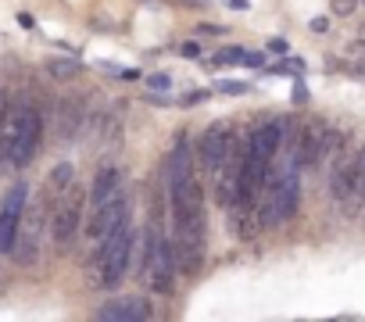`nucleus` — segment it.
Instances as JSON below:
<instances>
[{
  "label": "nucleus",
  "instance_id": "nucleus-4",
  "mask_svg": "<svg viewBox=\"0 0 365 322\" xmlns=\"http://www.w3.org/2000/svg\"><path fill=\"white\" fill-rule=\"evenodd\" d=\"M133 240H136V233H133V222L125 219L122 226H115L97 247V269H101V283L104 286H118L122 283V276H125V269H129V258H133Z\"/></svg>",
  "mask_w": 365,
  "mask_h": 322
},
{
  "label": "nucleus",
  "instance_id": "nucleus-6",
  "mask_svg": "<svg viewBox=\"0 0 365 322\" xmlns=\"http://www.w3.org/2000/svg\"><path fill=\"white\" fill-rule=\"evenodd\" d=\"M83 204H86V194H83V187L72 180V183L61 190V201L54 204L51 237H54L58 247H68V244H72V237H76V229H79V222H83Z\"/></svg>",
  "mask_w": 365,
  "mask_h": 322
},
{
  "label": "nucleus",
  "instance_id": "nucleus-8",
  "mask_svg": "<svg viewBox=\"0 0 365 322\" xmlns=\"http://www.w3.org/2000/svg\"><path fill=\"white\" fill-rule=\"evenodd\" d=\"M26 201H29V190L26 183H15L0 204V254H8L11 244H15V233H19V222H22V212H26Z\"/></svg>",
  "mask_w": 365,
  "mask_h": 322
},
{
  "label": "nucleus",
  "instance_id": "nucleus-20",
  "mask_svg": "<svg viewBox=\"0 0 365 322\" xmlns=\"http://www.w3.org/2000/svg\"><path fill=\"white\" fill-rule=\"evenodd\" d=\"M269 51H272V54H287L290 47H287V40H279V36H276V40H269Z\"/></svg>",
  "mask_w": 365,
  "mask_h": 322
},
{
  "label": "nucleus",
  "instance_id": "nucleus-22",
  "mask_svg": "<svg viewBox=\"0 0 365 322\" xmlns=\"http://www.w3.org/2000/svg\"><path fill=\"white\" fill-rule=\"evenodd\" d=\"M19 26H22V29H33V26H36V19H33L29 11H22V15H19Z\"/></svg>",
  "mask_w": 365,
  "mask_h": 322
},
{
  "label": "nucleus",
  "instance_id": "nucleus-13",
  "mask_svg": "<svg viewBox=\"0 0 365 322\" xmlns=\"http://www.w3.org/2000/svg\"><path fill=\"white\" fill-rule=\"evenodd\" d=\"M47 68H51L54 79H72V76L79 72V65H72V61H51Z\"/></svg>",
  "mask_w": 365,
  "mask_h": 322
},
{
  "label": "nucleus",
  "instance_id": "nucleus-11",
  "mask_svg": "<svg viewBox=\"0 0 365 322\" xmlns=\"http://www.w3.org/2000/svg\"><path fill=\"white\" fill-rule=\"evenodd\" d=\"M118 197H122V176H118L115 165H104V169L97 172V180H93V212L108 208V204L118 201Z\"/></svg>",
  "mask_w": 365,
  "mask_h": 322
},
{
  "label": "nucleus",
  "instance_id": "nucleus-5",
  "mask_svg": "<svg viewBox=\"0 0 365 322\" xmlns=\"http://www.w3.org/2000/svg\"><path fill=\"white\" fill-rule=\"evenodd\" d=\"M143 265H147V283H150V290H154V294H168V290H172V276H175V254H172V240L161 233L158 222H150V229H147Z\"/></svg>",
  "mask_w": 365,
  "mask_h": 322
},
{
  "label": "nucleus",
  "instance_id": "nucleus-21",
  "mask_svg": "<svg viewBox=\"0 0 365 322\" xmlns=\"http://www.w3.org/2000/svg\"><path fill=\"white\" fill-rule=\"evenodd\" d=\"M97 68L108 72V76H122V65H111V61H97Z\"/></svg>",
  "mask_w": 365,
  "mask_h": 322
},
{
  "label": "nucleus",
  "instance_id": "nucleus-23",
  "mask_svg": "<svg viewBox=\"0 0 365 322\" xmlns=\"http://www.w3.org/2000/svg\"><path fill=\"white\" fill-rule=\"evenodd\" d=\"M304 97H308V93H304V86L297 83V86H294V100H297V104H304Z\"/></svg>",
  "mask_w": 365,
  "mask_h": 322
},
{
  "label": "nucleus",
  "instance_id": "nucleus-14",
  "mask_svg": "<svg viewBox=\"0 0 365 322\" xmlns=\"http://www.w3.org/2000/svg\"><path fill=\"white\" fill-rule=\"evenodd\" d=\"M301 72H304L301 61H279V65L269 68V76H301Z\"/></svg>",
  "mask_w": 365,
  "mask_h": 322
},
{
  "label": "nucleus",
  "instance_id": "nucleus-7",
  "mask_svg": "<svg viewBox=\"0 0 365 322\" xmlns=\"http://www.w3.org/2000/svg\"><path fill=\"white\" fill-rule=\"evenodd\" d=\"M40 229H43V201H36V204L26 201V212H22L15 244H11V251H8L19 265H36V254H40Z\"/></svg>",
  "mask_w": 365,
  "mask_h": 322
},
{
  "label": "nucleus",
  "instance_id": "nucleus-18",
  "mask_svg": "<svg viewBox=\"0 0 365 322\" xmlns=\"http://www.w3.org/2000/svg\"><path fill=\"white\" fill-rule=\"evenodd\" d=\"M205 100H208V90H190L179 104H182V108H194V104H205Z\"/></svg>",
  "mask_w": 365,
  "mask_h": 322
},
{
  "label": "nucleus",
  "instance_id": "nucleus-24",
  "mask_svg": "<svg viewBox=\"0 0 365 322\" xmlns=\"http://www.w3.org/2000/svg\"><path fill=\"white\" fill-rule=\"evenodd\" d=\"M226 4H230V8H237V11H244V8H247V0H226Z\"/></svg>",
  "mask_w": 365,
  "mask_h": 322
},
{
  "label": "nucleus",
  "instance_id": "nucleus-10",
  "mask_svg": "<svg viewBox=\"0 0 365 322\" xmlns=\"http://www.w3.org/2000/svg\"><path fill=\"white\" fill-rule=\"evenodd\" d=\"M101 322H140V318H150V304L140 301V297H118L111 304H104L97 311Z\"/></svg>",
  "mask_w": 365,
  "mask_h": 322
},
{
  "label": "nucleus",
  "instance_id": "nucleus-12",
  "mask_svg": "<svg viewBox=\"0 0 365 322\" xmlns=\"http://www.w3.org/2000/svg\"><path fill=\"white\" fill-rule=\"evenodd\" d=\"M72 180H76V169L68 165V161H61V165H54L51 176H47V190H51V194H61Z\"/></svg>",
  "mask_w": 365,
  "mask_h": 322
},
{
  "label": "nucleus",
  "instance_id": "nucleus-16",
  "mask_svg": "<svg viewBox=\"0 0 365 322\" xmlns=\"http://www.w3.org/2000/svg\"><path fill=\"white\" fill-rule=\"evenodd\" d=\"M237 61H244V51H237V47H226L215 54V65H237Z\"/></svg>",
  "mask_w": 365,
  "mask_h": 322
},
{
  "label": "nucleus",
  "instance_id": "nucleus-19",
  "mask_svg": "<svg viewBox=\"0 0 365 322\" xmlns=\"http://www.w3.org/2000/svg\"><path fill=\"white\" fill-rule=\"evenodd\" d=\"M179 54H182V58H201V43H194V40H187V43H182V47H179Z\"/></svg>",
  "mask_w": 365,
  "mask_h": 322
},
{
  "label": "nucleus",
  "instance_id": "nucleus-2",
  "mask_svg": "<svg viewBox=\"0 0 365 322\" xmlns=\"http://www.w3.org/2000/svg\"><path fill=\"white\" fill-rule=\"evenodd\" d=\"M262 226H279L287 222L294 212H297V201H301V183H297V161L287 157V165L279 172H272L269 165V176H265V187H262Z\"/></svg>",
  "mask_w": 365,
  "mask_h": 322
},
{
  "label": "nucleus",
  "instance_id": "nucleus-25",
  "mask_svg": "<svg viewBox=\"0 0 365 322\" xmlns=\"http://www.w3.org/2000/svg\"><path fill=\"white\" fill-rule=\"evenodd\" d=\"M0 118H4V90H0Z\"/></svg>",
  "mask_w": 365,
  "mask_h": 322
},
{
  "label": "nucleus",
  "instance_id": "nucleus-3",
  "mask_svg": "<svg viewBox=\"0 0 365 322\" xmlns=\"http://www.w3.org/2000/svg\"><path fill=\"white\" fill-rule=\"evenodd\" d=\"M40 133H43V118L33 104H19L4 129H0V150H4V157L11 161L15 169L29 165L33 154H36V143H40Z\"/></svg>",
  "mask_w": 365,
  "mask_h": 322
},
{
  "label": "nucleus",
  "instance_id": "nucleus-17",
  "mask_svg": "<svg viewBox=\"0 0 365 322\" xmlns=\"http://www.w3.org/2000/svg\"><path fill=\"white\" fill-rule=\"evenodd\" d=\"M147 86H150V90H168V86H172V76L154 72V76H147Z\"/></svg>",
  "mask_w": 365,
  "mask_h": 322
},
{
  "label": "nucleus",
  "instance_id": "nucleus-9",
  "mask_svg": "<svg viewBox=\"0 0 365 322\" xmlns=\"http://www.w3.org/2000/svg\"><path fill=\"white\" fill-rule=\"evenodd\" d=\"M233 147V129L226 125V122H215V125H208V133L201 136V161H205V169L212 172L219 161L226 157V150Z\"/></svg>",
  "mask_w": 365,
  "mask_h": 322
},
{
  "label": "nucleus",
  "instance_id": "nucleus-1",
  "mask_svg": "<svg viewBox=\"0 0 365 322\" xmlns=\"http://www.w3.org/2000/svg\"><path fill=\"white\" fill-rule=\"evenodd\" d=\"M168 204L175 226H194L205 222V197L194 169V150L187 140H179L168 154Z\"/></svg>",
  "mask_w": 365,
  "mask_h": 322
},
{
  "label": "nucleus",
  "instance_id": "nucleus-15",
  "mask_svg": "<svg viewBox=\"0 0 365 322\" xmlns=\"http://www.w3.org/2000/svg\"><path fill=\"white\" fill-rule=\"evenodd\" d=\"M215 90H219V93H230V97H240V93H247V83H237V79H222V83H215Z\"/></svg>",
  "mask_w": 365,
  "mask_h": 322
}]
</instances>
